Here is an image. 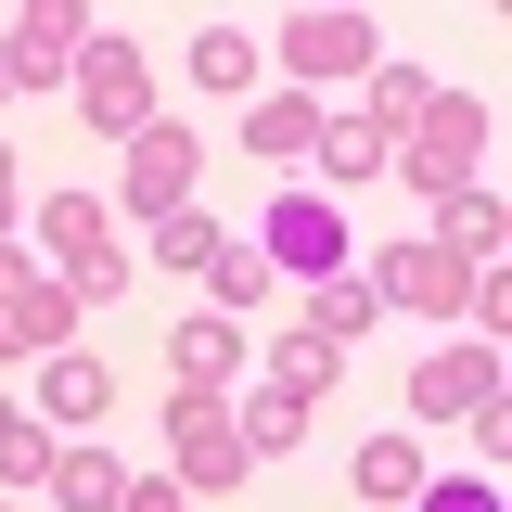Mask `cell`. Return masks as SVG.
Returning a JSON list of instances; mask_svg holds the SVG:
<instances>
[{
  "label": "cell",
  "mask_w": 512,
  "mask_h": 512,
  "mask_svg": "<svg viewBox=\"0 0 512 512\" xmlns=\"http://www.w3.org/2000/svg\"><path fill=\"white\" fill-rule=\"evenodd\" d=\"M384 167L410 180V205H448V192H474V167H487V103H474V90H423V116L384 141Z\"/></svg>",
  "instance_id": "6da1fadb"
},
{
  "label": "cell",
  "mask_w": 512,
  "mask_h": 512,
  "mask_svg": "<svg viewBox=\"0 0 512 512\" xmlns=\"http://www.w3.org/2000/svg\"><path fill=\"white\" fill-rule=\"evenodd\" d=\"M39 256H52V282L77 308H116L128 295V244H116V218H103V192H52L39 205Z\"/></svg>",
  "instance_id": "7a4b0ae2"
},
{
  "label": "cell",
  "mask_w": 512,
  "mask_h": 512,
  "mask_svg": "<svg viewBox=\"0 0 512 512\" xmlns=\"http://www.w3.org/2000/svg\"><path fill=\"white\" fill-rule=\"evenodd\" d=\"M167 474H180L192 500L244 487V474H256V448H244V410H231V397H180V410H167Z\"/></svg>",
  "instance_id": "3957f363"
},
{
  "label": "cell",
  "mask_w": 512,
  "mask_h": 512,
  "mask_svg": "<svg viewBox=\"0 0 512 512\" xmlns=\"http://www.w3.org/2000/svg\"><path fill=\"white\" fill-rule=\"evenodd\" d=\"M384 308H410V320H474V295H487V269H461V256L436 244V231H410V244L384 256V269H359Z\"/></svg>",
  "instance_id": "277c9868"
},
{
  "label": "cell",
  "mask_w": 512,
  "mask_h": 512,
  "mask_svg": "<svg viewBox=\"0 0 512 512\" xmlns=\"http://www.w3.org/2000/svg\"><path fill=\"white\" fill-rule=\"evenodd\" d=\"M64 90H77V116L103 128V141H141V128H154V64H141V39H116V26L77 52Z\"/></svg>",
  "instance_id": "5b68a950"
},
{
  "label": "cell",
  "mask_w": 512,
  "mask_h": 512,
  "mask_svg": "<svg viewBox=\"0 0 512 512\" xmlns=\"http://www.w3.org/2000/svg\"><path fill=\"white\" fill-rule=\"evenodd\" d=\"M90 39H103V26H90L77 0H26V13L0 26V77H13V90H64Z\"/></svg>",
  "instance_id": "8992f818"
},
{
  "label": "cell",
  "mask_w": 512,
  "mask_h": 512,
  "mask_svg": "<svg viewBox=\"0 0 512 512\" xmlns=\"http://www.w3.org/2000/svg\"><path fill=\"white\" fill-rule=\"evenodd\" d=\"M500 410V346L487 333H448L436 359L410 372V423H487Z\"/></svg>",
  "instance_id": "52a82bcc"
},
{
  "label": "cell",
  "mask_w": 512,
  "mask_h": 512,
  "mask_svg": "<svg viewBox=\"0 0 512 512\" xmlns=\"http://www.w3.org/2000/svg\"><path fill=\"white\" fill-rule=\"evenodd\" d=\"M52 346H77V295L0 244V359H52Z\"/></svg>",
  "instance_id": "ba28073f"
},
{
  "label": "cell",
  "mask_w": 512,
  "mask_h": 512,
  "mask_svg": "<svg viewBox=\"0 0 512 512\" xmlns=\"http://www.w3.org/2000/svg\"><path fill=\"white\" fill-rule=\"evenodd\" d=\"M384 64V26L372 13H295V26H282V77H295V90H320V77H372Z\"/></svg>",
  "instance_id": "9c48e42d"
},
{
  "label": "cell",
  "mask_w": 512,
  "mask_h": 512,
  "mask_svg": "<svg viewBox=\"0 0 512 512\" xmlns=\"http://www.w3.org/2000/svg\"><path fill=\"white\" fill-rule=\"evenodd\" d=\"M192 180H205V141L154 116L141 141H128V192H116V205H141V218H180V205H192Z\"/></svg>",
  "instance_id": "30bf717a"
},
{
  "label": "cell",
  "mask_w": 512,
  "mask_h": 512,
  "mask_svg": "<svg viewBox=\"0 0 512 512\" xmlns=\"http://www.w3.org/2000/svg\"><path fill=\"white\" fill-rule=\"evenodd\" d=\"M256 256H269V282H282V269H295V282H333V269H346V218L308 205V192H282L269 231H256Z\"/></svg>",
  "instance_id": "8fae6325"
},
{
  "label": "cell",
  "mask_w": 512,
  "mask_h": 512,
  "mask_svg": "<svg viewBox=\"0 0 512 512\" xmlns=\"http://www.w3.org/2000/svg\"><path fill=\"white\" fill-rule=\"evenodd\" d=\"M167 372H180V397H231V372H244V320H180L167 333Z\"/></svg>",
  "instance_id": "7c38bea8"
},
{
  "label": "cell",
  "mask_w": 512,
  "mask_h": 512,
  "mask_svg": "<svg viewBox=\"0 0 512 512\" xmlns=\"http://www.w3.org/2000/svg\"><path fill=\"white\" fill-rule=\"evenodd\" d=\"M26 410H39V423H103V410H116V372H103L90 346H52V359H39V397H26Z\"/></svg>",
  "instance_id": "4fadbf2b"
},
{
  "label": "cell",
  "mask_w": 512,
  "mask_h": 512,
  "mask_svg": "<svg viewBox=\"0 0 512 512\" xmlns=\"http://www.w3.org/2000/svg\"><path fill=\"white\" fill-rule=\"evenodd\" d=\"M372 320H384V295H372V282H359V269H333V282H308V320H295V333H308V346H333V359H346V346H359Z\"/></svg>",
  "instance_id": "5bb4252c"
},
{
  "label": "cell",
  "mask_w": 512,
  "mask_h": 512,
  "mask_svg": "<svg viewBox=\"0 0 512 512\" xmlns=\"http://www.w3.org/2000/svg\"><path fill=\"white\" fill-rule=\"evenodd\" d=\"M436 244L461 256V269H500V244H512L500 192H487V180H474V192H448V205H436Z\"/></svg>",
  "instance_id": "9a60e30c"
},
{
  "label": "cell",
  "mask_w": 512,
  "mask_h": 512,
  "mask_svg": "<svg viewBox=\"0 0 512 512\" xmlns=\"http://www.w3.org/2000/svg\"><path fill=\"white\" fill-rule=\"evenodd\" d=\"M308 154H320V180H384V128L359 116V103H320V141H308Z\"/></svg>",
  "instance_id": "2e32d148"
},
{
  "label": "cell",
  "mask_w": 512,
  "mask_h": 512,
  "mask_svg": "<svg viewBox=\"0 0 512 512\" xmlns=\"http://www.w3.org/2000/svg\"><path fill=\"white\" fill-rule=\"evenodd\" d=\"M52 500H64V512H116V500H128V461H116V448H90V436L52 448Z\"/></svg>",
  "instance_id": "e0dca14e"
},
{
  "label": "cell",
  "mask_w": 512,
  "mask_h": 512,
  "mask_svg": "<svg viewBox=\"0 0 512 512\" xmlns=\"http://www.w3.org/2000/svg\"><path fill=\"white\" fill-rule=\"evenodd\" d=\"M52 423H39V410H26V397H0V487H52Z\"/></svg>",
  "instance_id": "ac0fdd59"
},
{
  "label": "cell",
  "mask_w": 512,
  "mask_h": 512,
  "mask_svg": "<svg viewBox=\"0 0 512 512\" xmlns=\"http://www.w3.org/2000/svg\"><path fill=\"white\" fill-rule=\"evenodd\" d=\"M308 410H320V397H295V384L269 372V384H256V397H244V448H256V461H282V448L308 436Z\"/></svg>",
  "instance_id": "d6986e66"
},
{
  "label": "cell",
  "mask_w": 512,
  "mask_h": 512,
  "mask_svg": "<svg viewBox=\"0 0 512 512\" xmlns=\"http://www.w3.org/2000/svg\"><path fill=\"white\" fill-rule=\"evenodd\" d=\"M308 141H320V103H308V90H282V103H256V116H244V154H269V167H295Z\"/></svg>",
  "instance_id": "ffe728a7"
},
{
  "label": "cell",
  "mask_w": 512,
  "mask_h": 512,
  "mask_svg": "<svg viewBox=\"0 0 512 512\" xmlns=\"http://www.w3.org/2000/svg\"><path fill=\"white\" fill-rule=\"evenodd\" d=\"M192 90H218V103L256 90V39H244V26H205V39H192Z\"/></svg>",
  "instance_id": "44dd1931"
},
{
  "label": "cell",
  "mask_w": 512,
  "mask_h": 512,
  "mask_svg": "<svg viewBox=\"0 0 512 512\" xmlns=\"http://www.w3.org/2000/svg\"><path fill=\"white\" fill-rule=\"evenodd\" d=\"M218 244H231V231H218L205 205H180V218H154V269H180V282H205V269H218Z\"/></svg>",
  "instance_id": "7402d4cb"
},
{
  "label": "cell",
  "mask_w": 512,
  "mask_h": 512,
  "mask_svg": "<svg viewBox=\"0 0 512 512\" xmlns=\"http://www.w3.org/2000/svg\"><path fill=\"white\" fill-rule=\"evenodd\" d=\"M346 474H359V500H423V448H410V436H372Z\"/></svg>",
  "instance_id": "603a6c76"
},
{
  "label": "cell",
  "mask_w": 512,
  "mask_h": 512,
  "mask_svg": "<svg viewBox=\"0 0 512 512\" xmlns=\"http://www.w3.org/2000/svg\"><path fill=\"white\" fill-rule=\"evenodd\" d=\"M359 90H372V103H359V116H372V128H384V141H397V128L423 116V90H436V77H423V64H397V52H384V64H372V77H359Z\"/></svg>",
  "instance_id": "cb8c5ba5"
},
{
  "label": "cell",
  "mask_w": 512,
  "mask_h": 512,
  "mask_svg": "<svg viewBox=\"0 0 512 512\" xmlns=\"http://www.w3.org/2000/svg\"><path fill=\"white\" fill-rule=\"evenodd\" d=\"M205 295H218V320H231V308H269V256H256V244H218Z\"/></svg>",
  "instance_id": "d4e9b609"
},
{
  "label": "cell",
  "mask_w": 512,
  "mask_h": 512,
  "mask_svg": "<svg viewBox=\"0 0 512 512\" xmlns=\"http://www.w3.org/2000/svg\"><path fill=\"white\" fill-rule=\"evenodd\" d=\"M269 372L295 384V397H333V346H308V333H282V359H269Z\"/></svg>",
  "instance_id": "484cf974"
},
{
  "label": "cell",
  "mask_w": 512,
  "mask_h": 512,
  "mask_svg": "<svg viewBox=\"0 0 512 512\" xmlns=\"http://www.w3.org/2000/svg\"><path fill=\"white\" fill-rule=\"evenodd\" d=\"M423 512H500L487 474H423Z\"/></svg>",
  "instance_id": "4316f807"
},
{
  "label": "cell",
  "mask_w": 512,
  "mask_h": 512,
  "mask_svg": "<svg viewBox=\"0 0 512 512\" xmlns=\"http://www.w3.org/2000/svg\"><path fill=\"white\" fill-rule=\"evenodd\" d=\"M116 512H205V500H192L180 474H128V500H116Z\"/></svg>",
  "instance_id": "83f0119b"
},
{
  "label": "cell",
  "mask_w": 512,
  "mask_h": 512,
  "mask_svg": "<svg viewBox=\"0 0 512 512\" xmlns=\"http://www.w3.org/2000/svg\"><path fill=\"white\" fill-rule=\"evenodd\" d=\"M0 231H13V141H0Z\"/></svg>",
  "instance_id": "f1b7e54d"
},
{
  "label": "cell",
  "mask_w": 512,
  "mask_h": 512,
  "mask_svg": "<svg viewBox=\"0 0 512 512\" xmlns=\"http://www.w3.org/2000/svg\"><path fill=\"white\" fill-rule=\"evenodd\" d=\"M0 103H13V77H0Z\"/></svg>",
  "instance_id": "f546056e"
}]
</instances>
